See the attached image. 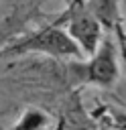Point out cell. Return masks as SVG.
<instances>
[{
  "instance_id": "obj_4",
  "label": "cell",
  "mask_w": 126,
  "mask_h": 130,
  "mask_svg": "<svg viewBox=\"0 0 126 130\" xmlns=\"http://www.w3.org/2000/svg\"><path fill=\"white\" fill-rule=\"evenodd\" d=\"M45 122H47V120H45V116H43L41 112H37V110H28V112L24 114V118L18 120L16 126H20V128H37V126H43Z\"/></svg>"
},
{
  "instance_id": "obj_3",
  "label": "cell",
  "mask_w": 126,
  "mask_h": 130,
  "mask_svg": "<svg viewBox=\"0 0 126 130\" xmlns=\"http://www.w3.org/2000/svg\"><path fill=\"white\" fill-rule=\"evenodd\" d=\"M67 32L75 39V43L81 47V51H85L87 55H93L98 51V43H100V26L98 22L87 16L85 12L73 14L69 24H67Z\"/></svg>"
},
{
  "instance_id": "obj_1",
  "label": "cell",
  "mask_w": 126,
  "mask_h": 130,
  "mask_svg": "<svg viewBox=\"0 0 126 130\" xmlns=\"http://www.w3.org/2000/svg\"><path fill=\"white\" fill-rule=\"evenodd\" d=\"M28 51L49 53V55H57V57H65V55L79 57L83 53L81 47L75 43V39L61 28H45L33 37L24 39L22 43L10 47L8 53H28Z\"/></svg>"
},
{
  "instance_id": "obj_2",
  "label": "cell",
  "mask_w": 126,
  "mask_h": 130,
  "mask_svg": "<svg viewBox=\"0 0 126 130\" xmlns=\"http://www.w3.org/2000/svg\"><path fill=\"white\" fill-rule=\"evenodd\" d=\"M116 77H118V67L114 59V47L110 41H104L102 47H98V51L93 53L91 61L81 69L79 79L108 87L116 81Z\"/></svg>"
}]
</instances>
